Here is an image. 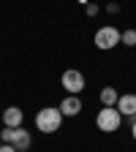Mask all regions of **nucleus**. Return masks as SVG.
Segmentation results:
<instances>
[{
	"mask_svg": "<svg viewBox=\"0 0 136 152\" xmlns=\"http://www.w3.org/2000/svg\"><path fill=\"white\" fill-rule=\"evenodd\" d=\"M60 84H63V90H65L68 95H79V92L85 90V76H82V71L68 68V71L60 76Z\"/></svg>",
	"mask_w": 136,
	"mask_h": 152,
	"instance_id": "5",
	"label": "nucleus"
},
{
	"mask_svg": "<svg viewBox=\"0 0 136 152\" xmlns=\"http://www.w3.org/2000/svg\"><path fill=\"white\" fill-rule=\"evenodd\" d=\"M0 152H16V147H11V144H0Z\"/></svg>",
	"mask_w": 136,
	"mask_h": 152,
	"instance_id": "13",
	"label": "nucleus"
},
{
	"mask_svg": "<svg viewBox=\"0 0 136 152\" xmlns=\"http://www.w3.org/2000/svg\"><path fill=\"white\" fill-rule=\"evenodd\" d=\"M117 98H120V92L114 87H104L101 90V103L104 106H117Z\"/></svg>",
	"mask_w": 136,
	"mask_h": 152,
	"instance_id": "9",
	"label": "nucleus"
},
{
	"mask_svg": "<svg viewBox=\"0 0 136 152\" xmlns=\"http://www.w3.org/2000/svg\"><path fill=\"white\" fill-rule=\"evenodd\" d=\"M60 125H63V111L57 109V106L38 109V114H35V128L41 130V133H54V130H60Z\"/></svg>",
	"mask_w": 136,
	"mask_h": 152,
	"instance_id": "1",
	"label": "nucleus"
},
{
	"mask_svg": "<svg viewBox=\"0 0 136 152\" xmlns=\"http://www.w3.org/2000/svg\"><path fill=\"white\" fill-rule=\"evenodd\" d=\"M95 125H98V130H104V133H114L123 125V114L117 111V106H104L98 111V117H95Z\"/></svg>",
	"mask_w": 136,
	"mask_h": 152,
	"instance_id": "3",
	"label": "nucleus"
},
{
	"mask_svg": "<svg viewBox=\"0 0 136 152\" xmlns=\"http://www.w3.org/2000/svg\"><path fill=\"white\" fill-rule=\"evenodd\" d=\"M106 11H109V14H117V11H120V6H117V3H109V6H106Z\"/></svg>",
	"mask_w": 136,
	"mask_h": 152,
	"instance_id": "12",
	"label": "nucleus"
},
{
	"mask_svg": "<svg viewBox=\"0 0 136 152\" xmlns=\"http://www.w3.org/2000/svg\"><path fill=\"white\" fill-rule=\"evenodd\" d=\"M123 44L125 46H136V30H125L123 33Z\"/></svg>",
	"mask_w": 136,
	"mask_h": 152,
	"instance_id": "10",
	"label": "nucleus"
},
{
	"mask_svg": "<svg viewBox=\"0 0 136 152\" xmlns=\"http://www.w3.org/2000/svg\"><path fill=\"white\" fill-rule=\"evenodd\" d=\"M0 139H3V144L16 147V152H27L30 144H33L30 133L25 128H6V130H0Z\"/></svg>",
	"mask_w": 136,
	"mask_h": 152,
	"instance_id": "4",
	"label": "nucleus"
},
{
	"mask_svg": "<svg viewBox=\"0 0 136 152\" xmlns=\"http://www.w3.org/2000/svg\"><path fill=\"white\" fill-rule=\"evenodd\" d=\"M85 11H87V16H95V14H98V6H95V3H87Z\"/></svg>",
	"mask_w": 136,
	"mask_h": 152,
	"instance_id": "11",
	"label": "nucleus"
},
{
	"mask_svg": "<svg viewBox=\"0 0 136 152\" xmlns=\"http://www.w3.org/2000/svg\"><path fill=\"white\" fill-rule=\"evenodd\" d=\"M0 120H3L6 128H22V120H25V114L19 106H8L3 114H0Z\"/></svg>",
	"mask_w": 136,
	"mask_h": 152,
	"instance_id": "6",
	"label": "nucleus"
},
{
	"mask_svg": "<svg viewBox=\"0 0 136 152\" xmlns=\"http://www.w3.org/2000/svg\"><path fill=\"white\" fill-rule=\"evenodd\" d=\"M57 109L63 111V117H76V114L82 111V101H79V95H65Z\"/></svg>",
	"mask_w": 136,
	"mask_h": 152,
	"instance_id": "7",
	"label": "nucleus"
},
{
	"mask_svg": "<svg viewBox=\"0 0 136 152\" xmlns=\"http://www.w3.org/2000/svg\"><path fill=\"white\" fill-rule=\"evenodd\" d=\"M0 144H3V139H0Z\"/></svg>",
	"mask_w": 136,
	"mask_h": 152,
	"instance_id": "15",
	"label": "nucleus"
},
{
	"mask_svg": "<svg viewBox=\"0 0 136 152\" xmlns=\"http://www.w3.org/2000/svg\"><path fill=\"white\" fill-rule=\"evenodd\" d=\"M93 44L98 46L101 52H109L114 49L117 44H123V33L114 27V25H106V27H98L95 30V38H93Z\"/></svg>",
	"mask_w": 136,
	"mask_h": 152,
	"instance_id": "2",
	"label": "nucleus"
},
{
	"mask_svg": "<svg viewBox=\"0 0 136 152\" xmlns=\"http://www.w3.org/2000/svg\"><path fill=\"white\" fill-rule=\"evenodd\" d=\"M117 111L123 114V117H136V95L133 92L117 98Z\"/></svg>",
	"mask_w": 136,
	"mask_h": 152,
	"instance_id": "8",
	"label": "nucleus"
},
{
	"mask_svg": "<svg viewBox=\"0 0 136 152\" xmlns=\"http://www.w3.org/2000/svg\"><path fill=\"white\" fill-rule=\"evenodd\" d=\"M131 136L136 139V117H133V125H131Z\"/></svg>",
	"mask_w": 136,
	"mask_h": 152,
	"instance_id": "14",
	"label": "nucleus"
}]
</instances>
